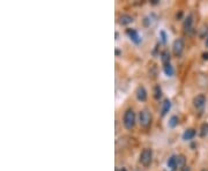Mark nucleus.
I'll use <instances>...</instances> for the list:
<instances>
[{"label": "nucleus", "instance_id": "nucleus-12", "mask_svg": "<svg viewBox=\"0 0 208 171\" xmlns=\"http://www.w3.org/2000/svg\"><path fill=\"white\" fill-rule=\"evenodd\" d=\"M161 60H162V64L163 66H167L170 64V60H171V57H170V52L169 51H163L161 53Z\"/></svg>", "mask_w": 208, "mask_h": 171}, {"label": "nucleus", "instance_id": "nucleus-19", "mask_svg": "<svg viewBox=\"0 0 208 171\" xmlns=\"http://www.w3.org/2000/svg\"><path fill=\"white\" fill-rule=\"evenodd\" d=\"M207 33H208V27H207V25H204L202 28L200 29L199 36L201 37V38H205V37L207 36Z\"/></svg>", "mask_w": 208, "mask_h": 171}, {"label": "nucleus", "instance_id": "nucleus-24", "mask_svg": "<svg viewBox=\"0 0 208 171\" xmlns=\"http://www.w3.org/2000/svg\"><path fill=\"white\" fill-rule=\"evenodd\" d=\"M119 54H120V50L116 49V56H119Z\"/></svg>", "mask_w": 208, "mask_h": 171}, {"label": "nucleus", "instance_id": "nucleus-11", "mask_svg": "<svg viewBox=\"0 0 208 171\" xmlns=\"http://www.w3.org/2000/svg\"><path fill=\"white\" fill-rule=\"evenodd\" d=\"M170 109H171V102L169 101V99H165L163 103H162V109H161V116L162 117H164L165 114L170 111Z\"/></svg>", "mask_w": 208, "mask_h": 171}, {"label": "nucleus", "instance_id": "nucleus-13", "mask_svg": "<svg viewBox=\"0 0 208 171\" xmlns=\"http://www.w3.org/2000/svg\"><path fill=\"white\" fill-rule=\"evenodd\" d=\"M177 159V169H183L186 167V157L184 155H176Z\"/></svg>", "mask_w": 208, "mask_h": 171}, {"label": "nucleus", "instance_id": "nucleus-3", "mask_svg": "<svg viewBox=\"0 0 208 171\" xmlns=\"http://www.w3.org/2000/svg\"><path fill=\"white\" fill-rule=\"evenodd\" d=\"M140 163L142 164L145 168H148L151 164V161H153V150L150 148H145L141 154H140V159H139Z\"/></svg>", "mask_w": 208, "mask_h": 171}, {"label": "nucleus", "instance_id": "nucleus-2", "mask_svg": "<svg viewBox=\"0 0 208 171\" xmlns=\"http://www.w3.org/2000/svg\"><path fill=\"white\" fill-rule=\"evenodd\" d=\"M151 120H153V117H151V113L149 112L148 109H143V110L140 111V113H139V124H140V126L142 128H145V130L149 128L151 125Z\"/></svg>", "mask_w": 208, "mask_h": 171}, {"label": "nucleus", "instance_id": "nucleus-27", "mask_svg": "<svg viewBox=\"0 0 208 171\" xmlns=\"http://www.w3.org/2000/svg\"><path fill=\"white\" fill-rule=\"evenodd\" d=\"M200 171H208L207 169H202V170H200Z\"/></svg>", "mask_w": 208, "mask_h": 171}, {"label": "nucleus", "instance_id": "nucleus-7", "mask_svg": "<svg viewBox=\"0 0 208 171\" xmlns=\"http://www.w3.org/2000/svg\"><path fill=\"white\" fill-rule=\"evenodd\" d=\"M126 33H127V35L130 36L131 41L133 42V43H135V44H140V43H141L142 38L140 37L139 33L136 31V30H135V29H127Z\"/></svg>", "mask_w": 208, "mask_h": 171}, {"label": "nucleus", "instance_id": "nucleus-18", "mask_svg": "<svg viewBox=\"0 0 208 171\" xmlns=\"http://www.w3.org/2000/svg\"><path fill=\"white\" fill-rule=\"evenodd\" d=\"M164 73H165V75H168V76H172V75L175 74V69H173V67L171 66V64L164 66Z\"/></svg>", "mask_w": 208, "mask_h": 171}, {"label": "nucleus", "instance_id": "nucleus-4", "mask_svg": "<svg viewBox=\"0 0 208 171\" xmlns=\"http://www.w3.org/2000/svg\"><path fill=\"white\" fill-rule=\"evenodd\" d=\"M184 41L183 38H177L175 39L173 42V44H172V52L175 54L176 57H179L180 54L183 53V50H184Z\"/></svg>", "mask_w": 208, "mask_h": 171}, {"label": "nucleus", "instance_id": "nucleus-6", "mask_svg": "<svg viewBox=\"0 0 208 171\" xmlns=\"http://www.w3.org/2000/svg\"><path fill=\"white\" fill-rule=\"evenodd\" d=\"M135 96L138 98V101L145 102V101L147 99V96H148L146 88H145L143 86H139L138 88H136V90H135Z\"/></svg>", "mask_w": 208, "mask_h": 171}, {"label": "nucleus", "instance_id": "nucleus-21", "mask_svg": "<svg viewBox=\"0 0 208 171\" xmlns=\"http://www.w3.org/2000/svg\"><path fill=\"white\" fill-rule=\"evenodd\" d=\"M202 59H204V60H208V52L202 53Z\"/></svg>", "mask_w": 208, "mask_h": 171}, {"label": "nucleus", "instance_id": "nucleus-15", "mask_svg": "<svg viewBox=\"0 0 208 171\" xmlns=\"http://www.w3.org/2000/svg\"><path fill=\"white\" fill-rule=\"evenodd\" d=\"M178 124H179V118L177 116H172L171 118L169 119V126L171 128H175L176 126H178Z\"/></svg>", "mask_w": 208, "mask_h": 171}, {"label": "nucleus", "instance_id": "nucleus-16", "mask_svg": "<svg viewBox=\"0 0 208 171\" xmlns=\"http://www.w3.org/2000/svg\"><path fill=\"white\" fill-rule=\"evenodd\" d=\"M206 135H208V122H204L200 127V136L205 138Z\"/></svg>", "mask_w": 208, "mask_h": 171}, {"label": "nucleus", "instance_id": "nucleus-5", "mask_svg": "<svg viewBox=\"0 0 208 171\" xmlns=\"http://www.w3.org/2000/svg\"><path fill=\"white\" fill-rule=\"evenodd\" d=\"M205 104H206V96L204 94H200L193 98V105L198 110H202Z\"/></svg>", "mask_w": 208, "mask_h": 171}, {"label": "nucleus", "instance_id": "nucleus-1", "mask_svg": "<svg viewBox=\"0 0 208 171\" xmlns=\"http://www.w3.org/2000/svg\"><path fill=\"white\" fill-rule=\"evenodd\" d=\"M122 122L125 128L128 131L133 130L135 126V112L133 111V109H127L124 113L122 117Z\"/></svg>", "mask_w": 208, "mask_h": 171}, {"label": "nucleus", "instance_id": "nucleus-26", "mask_svg": "<svg viewBox=\"0 0 208 171\" xmlns=\"http://www.w3.org/2000/svg\"><path fill=\"white\" fill-rule=\"evenodd\" d=\"M206 46H207V48H208V37H207V38H206Z\"/></svg>", "mask_w": 208, "mask_h": 171}, {"label": "nucleus", "instance_id": "nucleus-14", "mask_svg": "<svg viewBox=\"0 0 208 171\" xmlns=\"http://www.w3.org/2000/svg\"><path fill=\"white\" fill-rule=\"evenodd\" d=\"M167 164H168V168H170L172 171H175L176 169H177V159H176V155H172V156L169 157Z\"/></svg>", "mask_w": 208, "mask_h": 171}, {"label": "nucleus", "instance_id": "nucleus-17", "mask_svg": "<svg viewBox=\"0 0 208 171\" xmlns=\"http://www.w3.org/2000/svg\"><path fill=\"white\" fill-rule=\"evenodd\" d=\"M153 93H154V98L155 99H159V98L162 97V89H161V87L159 85L154 87V91Z\"/></svg>", "mask_w": 208, "mask_h": 171}, {"label": "nucleus", "instance_id": "nucleus-8", "mask_svg": "<svg viewBox=\"0 0 208 171\" xmlns=\"http://www.w3.org/2000/svg\"><path fill=\"white\" fill-rule=\"evenodd\" d=\"M183 28L184 31L188 34L193 30V16H192V14L187 15V17H185V20L183 22Z\"/></svg>", "mask_w": 208, "mask_h": 171}, {"label": "nucleus", "instance_id": "nucleus-20", "mask_svg": "<svg viewBox=\"0 0 208 171\" xmlns=\"http://www.w3.org/2000/svg\"><path fill=\"white\" fill-rule=\"evenodd\" d=\"M159 35H161V39H162V43H163V44H165V43H167V38H168L165 31H164V30H161V31H159Z\"/></svg>", "mask_w": 208, "mask_h": 171}, {"label": "nucleus", "instance_id": "nucleus-10", "mask_svg": "<svg viewBox=\"0 0 208 171\" xmlns=\"http://www.w3.org/2000/svg\"><path fill=\"white\" fill-rule=\"evenodd\" d=\"M196 130H193V128H187V130L184 132L183 134V140H185V141H190V140H192V139L196 136Z\"/></svg>", "mask_w": 208, "mask_h": 171}, {"label": "nucleus", "instance_id": "nucleus-9", "mask_svg": "<svg viewBox=\"0 0 208 171\" xmlns=\"http://www.w3.org/2000/svg\"><path fill=\"white\" fill-rule=\"evenodd\" d=\"M133 21L134 20H133V17L131 16L130 14H122L118 19V22L120 25H130V23H132Z\"/></svg>", "mask_w": 208, "mask_h": 171}, {"label": "nucleus", "instance_id": "nucleus-25", "mask_svg": "<svg viewBox=\"0 0 208 171\" xmlns=\"http://www.w3.org/2000/svg\"><path fill=\"white\" fill-rule=\"evenodd\" d=\"M119 171H127V169H126V168H120V169H119Z\"/></svg>", "mask_w": 208, "mask_h": 171}, {"label": "nucleus", "instance_id": "nucleus-23", "mask_svg": "<svg viewBox=\"0 0 208 171\" xmlns=\"http://www.w3.org/2000/svg\"><path fill=\"white\" fill-rule=\"evenodd\" d=\"M157 2H159V0H151V4L153 5H156Z\"/></svg>", "mask_w": 208, "mask_h": 171}, {"label": "nucleus", "instance_id": "nucleus-22", "mask_svg": "<svg viewBox=\"0 0 208 171\" xmlns=\"http://www.w3.org/2000/svg\"><path fill=\"white\" fill-rule=\"evenodd\" d=\"M180 171H191V168L186 165V167H184L183 169H182V170H180Z\"/></svg>", "mask_w": 208, "mask_h": 171}]
</instances>
